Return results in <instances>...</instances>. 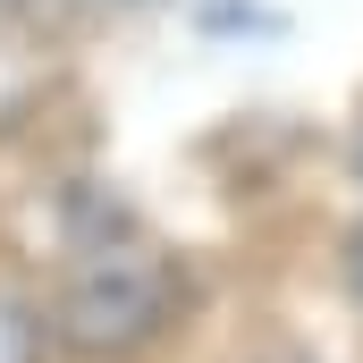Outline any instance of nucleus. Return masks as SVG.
I'll list each match as a JSON object with an SVG mask.
<instances>
[{
	"mask_svg": "<svg viewBox=\"0 0 363 363\" xmlns=\"http://www.w3.org/2000/svg\"><path fill=\"white\" fill-rule=\"evenodd\" d=\"M186 304H194V279H186L178 254L161 237L127 228V220H101L60 262L51 347H68V355H85V363H127V355H144V347H161L186 321Z\"/></svg>",
	"mask_w": 363,
	"mask_h": 363,
	"instance_id": "nucleus-1",
	"label": "nucleus"
},
{
	"mask_svg": "<svg viewBox=\"0 0 363 363\" xmlns=\"http://www.w3.org/2000/svg\"><path fill=\"white\" fill-rule=\"evenodd\" d=\"M0 363H51V313L17 287H0Z\"/></svg>",
	"mask_w": 363,
	"mask_h": 363,
	"instance_id": "nucleus-2",
	"label": "nucleus"
},
{
	"mask_svg": "<svg viewBox=\"0 0 363 363\" xmlns=\"http://www.w3.org/2000/svg\"><path fill=\"white\" fill-rule=\"evenodd\" d=\"M338 287H347V304L363 313V220L338 237Z\"/></svg>",
	"mask_w": 363,
	"mask_h": 363,
	"instance_id": "nucleus-3",
	"label": "nucleus"
},
{
	"mask_svg": "<svg viewBox=\"0 0 363 363\" xmlns=\"http://www.w3.org/2000/svg\"><path fill=\"white\" fill-rule=\"evenodd\" d=\"M347 178H355V194H363V127H355V144H347Z\"/></svg>",
	"mask_w": 363,
	"mask_h": 363,
	"instance_id": "nucleus-4",
	"label": "nucleus"
},
{
	"mask_svg": "<svg viewBox=\"0 0 363 363\" xmlns=\"http://www.w3.org/2000/svg\"><path fill=\"white\" fill-rule=\"evenodd\" d=\"M77 9H135V0H77Z\"/></svg>",
	"mask_w": 363,
	"mask_h": 363,
	"instance_id": "nucleus-5",
	"label": "nucleus"
}]
</instances>
